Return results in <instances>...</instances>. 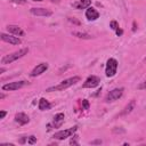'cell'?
<instances>
[{"label": "cell", "instance_id": "1", "mask_svg": "<svg viewBox=\"0 0 146 146\" xmlns=\"http://www.w3.org/2000/svg\"><path fill=\"white\" fill-rule=\"evenodd\" d=\"M79 81H80V78H79V76L68 78V79H66V80H63V81H62L59 84H57V86L47 88L46 91H47V92H51V91H57V90H64V89L70 88V87L73 86V84H75V83L79 82Z\"/></svg>", "mask_w": 146, "mask_h": 146}, {"label": "cell", "instance_id": "2", "mask_svg": "<svg viewBox=\"0 0 146 146\" xmlns=\"http://www.w3.org/2000/svg\"><path fill=\"white\" fill-rule=\"evenodd\" d=\"M27 52H29V48L19 49V50H17V51H14V52H11V54H9V55L3 56V57L1 58V63H2V64H10V63H13V62H15V60H17V59L24 57Z\"/></svg>", "mask_w": 146, "mask_h": 146}, {"label": "cell", "instance_id": "3", "mask_svg": "<svg viewBox=\"0 0 146 146\" xmlns=\"http://www.w3.org/2000/svg\"><path fill=\"white\" fill-rule=\"evenodd\" d=\"M117 60L115 58H110L106 63V68H105V73H106V76L108 78H112L116 74V71H117Z\"/></svg>", "mask_w": 146, "mask_h": 146}, {"label": "cell", "instance_id": "4", "mask_svg": "<svg viewBox=\"0 0 146 146\" xmlns=\"http://www.w3.org/2000/svg\"><path fill=\"white\" fill-rule=\"evenodd\" d=\"M76 130H78V127L76 125H74V127H72L70 129H66V130H59V131H57V132L54 133V138L55 139H58V140H63V139H65L67 137H71Z\"/></svg>", "mask_w": 146, "mask_h": 146}, {"label": "cell", "instance_id": "5", "mask_svg": "<svg viewBox=\"0 0 146 146\" xmlns=\"http://www.w3.org/2000/svg\"><path fill=\"white\" fill-rule=\"evenodd\" d=\"M29 84V82L22 80V81H15V82H9L7 84H3L2 86V90L3 91H11V90H17V89H21L23 88L24 86Z\"/></svg>", "mask_w": 146, "mask_h": 146}, {"label": "cell", "instance_id": "6", "mask_svg": "<svg viewBox=\"0 0 146 146\" xmlns=\"http://www.w3.org/2000/svg\"><path fill=\"white\" fill-rule=\"evenodd\" d=\"M123 90H124L123 88H115V89L111 90V91L106 95L105 102H106V103H111V102H114V100L119 99V98L123 95Z\"/></svg>", "mask_w": 146, "mask_h": 146}, {"label": "cell", "instance_id": "7", "mask_svg": "<svg viewBox=\"0 0 146 146\" xmlns=\"http://www.w3.org/2000/svg\"><path fill=\"white\" fill-rule=\"evenodd\" d=\"M100 79L96 75H90L87 78V80L84 81V83L82 84V88H95L99 84Z\"/></svg>", "mask_w": 146, "mask_h": 146}, {"label": "cell", "instance_id": "8", "mask_svg": "<svg viewBox=\"0 0 146 146\" xmlns=\"http://www.w3.org/2000/svg\"><path fill=\"white\" fill-rule=\"evenodd\" d=\"M0 38L2 41L5 42H8V43H11V44H21L22 41L18 36H14L11 34H6V33H1L0 34Z\"/></svg>", "mask_w": 146, "mask_h": 146}, {"label": "cell", "instance_id": "9", "mask_svg": "<svg viewBox=\"0 0 146 146\" xmlns=\"http://www.w3.org/2000/svg\"><path fill=\"white\" fill-rule=\"evenodd\" d=\"M30 11L34 16H44V17H48V16H51L52 15V11L50 9H47V8H32Z\"/></svg>", "mask_w": 146, "mask_h": 146}, {"label": "cell", "instance_id": "10", "mask_svg": "<svg viewBox=\"0 0 146 146\" xmlns=\"http://www.w3.org/2000/svg\"><path fill=\"white\" fill-rule=\"evenodd\" d=\"M47 70H48V64H47V63H40L39 65H36V66L33 68V71L31 72V76H32V78L38 76V75L42 74L43 72H46Z\"/></svg>", "mask_w": 146, "mask_h": 146}, {"label": "cell", "instance_id": "11", "mask_svg": "<svg viewBox=\"0 0 146 146\" xmlns=\"http://www.w3.org/2000/svg\"><path fill=\"white\" fill-rule=\"evenodd\" d=\"M86 17L89 19V21H96L98 17H99V13L92 8V7H88V9L86 10Z\"/></svg>", "mask_w": 146, "mask_h": 146}, {"label": "cell", "instance_id": "12", "mask_svg": "<svg viewBox=\"0 0 146 146\" xmlns=\"http://www.w3.org/2000/svg\"><path fill=\"white\" fill-rule=\"evenodd\" d=\"M15 121H16L18 124H21V125H24V124L29 123L30 119H29V116H27L25 113H23V112H19V113H17V114L15 115Z\"/></svg>", "mask_w": 146, "mask_h": 146}, {"label": "cell", "instance_id": "13", "mask_svg": "<svg viewBox=\"0 0 146 146\" xmlns=\"http://www.w3.org/2000/svg\"><path fill=\"white\" fill-rule=\"evenodd\" d=\"M91 5V0H78L76 2H73V7L76 9H86Z\"/></svg>", "mask_w": 146, "mask_h": 146}, {"label": "cell", "instance_id": "14", "mask_svg": "<svg viewBox=\"0 0 146 146\" xmlns=\"http://www.w3.org/2000/svg\"><path fill=\"white\" fill-rule=\"evenodd\" d=\"M7 30H8V32H10L14 35H24L23 30L19 26H17V25H8Z\"/></svg>", "mask_w": 146, "mask_h": 146}, {"label": "cell", "instance_id": "15", "mask_svg": "<svg viewBox=\"0 0 146 146\" xmlns=\"http://www.w3.org/2000/svg\"><path fill=\"white\" fill-rule=\"evenodd\" d=\"M64 119H65V116H64L63 113H57V114L54 116V122H52L54 127H55V128H59V127L63 124Z\"/></svg>", "mask_w": 146, "mask_h": 146}, {"label": "cell", "instance_id": "16", "mask_svg": "<svg viewBox=\"0 0 146 146\" xmlns=\"http://www.w3.org/2000/svg\"><path fill=\"white\" fill-rule=\"evenodd\" d=\"M51 107V104L46 98H40L39 100V110L40 111H47Z\"/></svg>", "mask_w": 146, "mask_h": 146}, {"label": "cell", "instance_id": "17", "mask_svg": "<svg viewBox=\"0 0 146 146\" xmlns=\"http://www.w3.org/2000/svg\"><path fill=\"white\" fill-rule=\"evenodd\" d=\"M135 105H136V102L132 99V100H131V102H130V103H129V104H128V105L124 107V110L121 112V115H125V114H129V113H130V112H131V111L135 108Z\"/></svg>", "mask_w": 146, "mask_h": 146}, {"label": "cell", "instance_id": "18", "mask_svg": "<svg viewBox=\"0 0 146 146\" xmlns=\"http://www.w3.org/2000/svg\"><path fill=\"white\" fill-rule=\"evenodd\" d=\"M73 35L78 36V38H82V39H90V35L87 33H81V32H73Z\"/></svg>", "mask_w": 146, "mask_h": 146}, {"label": "cell", "instance_id": "19", "mask_svg": "<svg viewBox=\"0 0 146 146\" xmlns=\"http://www.w3.org/2000/svg\"><path fill=\"white\" fill-rule=\"evenodd\" d=\"M110 26H111V29L114 30V31H116V30L119 29V24H117L116 21H112V22L110 23Z\"/></svg>", "mask_w": 146, "mask_h": 146}, {"label": "cell", "instance_id": "20", "mask_svg": "<svg viewBox=\"0 0 146 146\" xmlns=\"http://www.w3.org/2000/svg\"><path fill=\"white\" fill-rule=\"evenodd\" d=\"M27 143L29 144H35L36 143V137H34V136H30L29 138H27Z\"/></svg>", "mask_w": 146, "mask_h": 146}, {"label": "cell", "instance_id": "21", "mask_svg": "<svg viewBox=\"0 0 146 146\" xmlns=\"http://www.w3.org/2000/svg\"><path fill=\"white\" fill-rule=\"evenodd\" d=\"M76 138H78V136H76V135H74V136H73V138L71 139V141H70V144H71V145H78V141H76Z\"/></svg>", "mask_w": 146, "mask_h": 146}, {"label": "cell", "instance_id": "22", "mask_svg": "<svg viewBox=\"0 0 146 146\" xmlns=\"http://www.w3.org/2000/svg\"><path fill=\"white\" fill-rule=\"evenodd\" d=\"M82 105H83V108H84V110H88V108H89V103H88L87 99H83V100H82Z\"/></svg>", "mask_w": 146, "mask_h": 146}, {"label": "cell", "instance_id": "23", "mask_svg": "<svg viewBox=\"0 0 146 146\" xmlns=\"http://www.w3.org/2000/svg\"><path fill=\"white\" fill-rule=\"evenodd\" d=\"M138 89H146V81L143 82V83H140V84L138 86Z\"/></svg>", "mask_w": 146, "mask_h": 146}, {"label": "cell", "instance_id": "24", "mask_svg": "<svg viewBox=\"0 0 146 146\" xmlns=\"http://www.w3.org/2000/svg\"><path fill=\"white\" fill-rule=\"evenodd\" d=\"M115 32H116V34H117V35H121V34L123 33V31H122V30H121L120 27H119V29H117V30H116Z\"/></svg>", "mask_w": 146, "mask_h": 146}, {"label": "cell", "instance_id": "25", "mask_svg": "<svg viewBox=\"0 0 146 146\" xmlns=\"http://www.w3.org/2000/svg\"><path fill=\"white\" fill-rule=\"evenodd\" d=\"M6 114H7V113H6L5 111H1V113H0V119H3V117L6 116Z\"/></svg>", "mask_w": 146, "mask_h": 146}, {"label": "cell", "instance_id": "26", "mask_svg": "<svg viewBox=\"0 0 146 146\" xmlns=\"http://www.w3.org/2000/svg\"><path fill=\"white\" fill-rule=\"evenodd\" d=\"M51 2H55V3H58L59 2V0H50Z\"/></svg>", "mask_w": 146, "mask_h": 146}, {"label": "cell", "instance_id": "27", "mask_svg": "<svg viewBox=\"0 0 146 146\" xmlns=\"http://www.w3.org/2000/svg\"><path fill=\"white\" fill-rule=\"evenodd\" d=\"M3 98H5V95H3V94H1V95H0V99H3Z\"/></svg>", "mask_w": 146, "mask_h": 146}, {"label": "cell", "instance_id": "28", "mask_svg": "<svg viewBox=\"0 0 146 146\" xmlns=\"http://www.w3.org/2000/svg\"><path fill=\"white\" fill-rule=\"evenodd\" d=\"M32 1H38V2H41L42 0H32Z\"/></svg>", "mask_w": 146, "mask_h": 146}]
</instances>
